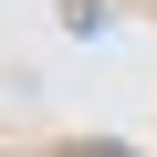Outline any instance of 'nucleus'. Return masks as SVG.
Instances as JSON below:
<instances>
[{
	"instance_id": "f257e3e1",
	"label": "nucleus",
	"mask_w": 157,
	"mask_h": 157,
	"mask_svg": "<svg viewBox=\"0 0 157 157\" xmlns=\"http://www.w3.org/2000/svg\"><path fill=\"white\" fill-rule=\"evenodd\" d=\"M105 21H115V11H105V0H63V32H84V42H94Z\"/></svg>"
}]
</instances>
